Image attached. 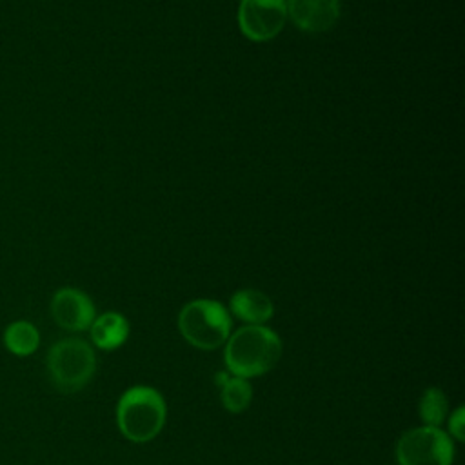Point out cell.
<instances>
[{"instance_id": "obj_14", "label": "cell", "mask_w": 465, "mask_h": 465, "mask_svg": "<svg viewBox=\"0 0 465 465\" xmlns=\"http://www.w3.org/2000/svg\"><path fill=\"white\" fill-rule=\"evenodd\" d=\"M463 427H465V409H463V407H458V409L450 414V420H449V430H450V434H452L458 441H463Z\"/></svg>"}, {"instance_id": "obj_6", "label": "cell", "mask_w": 465, "mask_h": 465, "mask_svg": "<svg viewBox=\"0 0 465 465\" xmlns=\"http://www.w3.org/2000/svg\"><path fill=\"white\" fill-rule=\"evenodd\" d=\"M287 22L285 0H240L238 25L251 42H269Z\"/></svg>"}, {"instance_id": "obj_13", "label": "cell", "mask_w": 465, "mask_h": 465, "mask_svg": "<svg viewBox=\"0 0 465 465\" xmlns=\"http://www.w3.org/2000/svg\"><path fill=\"white\" fill-rule=\"evenodd\" d=\"M449 403L441 389L430 387L420 400V416L429 427H438L447 418Z\"/></svg>"}, {"instance_id": "obj_8", "label": "cell", "mask_w": 465, "mask_h": 465, "mask_svg": "<svg viewBox=\"0 0 465 465\" xmlns=\"http://www.w3.org/2000/svg\"><path fill=\"white\" fill-rule=\"evenodd\" d=\"M287 18L305 33L329 31L340 18V0H285Z\"/></svg>"}, {"instance_id": "obj_12", "label": "cell", "mask_w": 465, "mask_h": 465, "mask_svg": "<svg viewBox=\"0 0 465 465\" xmlns=\"http://www.w3.org/2000/svg\"><path fill=\"white\" fill-rule=\"evenodd\" d=\"M216 383L222 385V403L229 412H242L249 407L252 398V387L245 378L220 372L216 374Z\"/></svg>"}, {"instance_id": "obj_3", "label": "cell", "mask_w": 465, "mask_h": 465, "mask_svg": "<svg viewBox=\"0 0 465 465\" xmlns=\"http://www.w3.org/2000/svg\"><path fill=\"white\" fill-rule=\"evenodd\" d=\"M47 372L53 385L71 394L84 389L96 369V358L91 345L80 338H64L47 352Z\"/></svg>"}, {"instance_id": "obj_1", "label": "cell", "mask_w": 465, "mask_h": 465, "mask_svg": "<svg viewBox=\"0 0 465 465\" xmlns=\"http://www.w3.org/2000/svg\"><path fill=\"white\" fill-rule=\"evenodd\" d=\"M282 354V341L263 325H245L227 338L225 365L232 376L252 378L271 371Z\"/></svg>"}, {"instance_id": "obj_9", "label": "cell", "mask_w": 465, "mask_h": 465, "mask_svg": "<svg viewBox=\"0 0 465 465\" xmlns=\"http://www.w3.org/2000/svg\"><path fill=\"white\" fill-rule=\"evenodd\" d=\"M231 312L249 325H263L271 320L274 305L271 298L256 289H240L229 300Z\"/></svg>"}, {"instance_id": "obj_7", "label": "cell", "mask_w": 465, "mask_h": 465, "mask_svg": "<svg viewBox=\"0 0 465 465\" xmlns=\"http://www.w3.org/2000/svg\"><path fill=\"white\" fill-rule=\"evenodd\" d=\"M51 316L58 327L78 332L91 327L94 320V305L80 289L62 287L53 294Z\"/></svg>"}, {"instance_id": "obj_11", "label": "cell", "mask_w": 465, "mask_h": 465, "mask_svg": "<svg viewBox=\"0 0 465 465\" xmlns=\"http://www.w3.org/2000/svg\"><path fill=\"white\" fill-rule=\"evenodd\" d=\"M4 345L15 356H29L40 345L38 329L31 322L16 320L4 331Z\"/></svg>"}, {"instance_id": "obj_4", "label": "cell", "mask_w": 465, "mask_h": 465, "mask_svg": "<svg viewBox=\"0 0 465 465\" xmlns=\"http://www.w3.org/2000/svg\"><path fill=\"white\" fill-rule=\"evenodd\" d=\"M178 327L191 345L213 351L227 341L231 334V316L220 302L193 300L180 311Z\"/></svg>"}, {"instance_id": "obj_10", "label": "cell", "mask_w": 465, "mask_h": 465, "mask_svg": "<svg viewBox=\"0 0 465 465\" xmlns=\"http://www.w3.org/2000/svg\"><path fill=\"white\" fill-rule=\"evenodd\" d=\"M91 340L98 349L113 351L125 343L129 336V323L120 312H104L91 323Z\"/></svg>"}, {"instance_id": "obj_5", "label": "cell", "mask_w": 465, "mask_h": 465, "mask_svg": "<svg viewBox=\"0 0 465 465\" xmlns=\"http://www.w3.org/2000/svg\"><path fill=\"white\" fill-rule=\"evenodd\" d=\"M400 465H452L454 443L438 427H418L401 434L396 445Z\"/></svg>"}, {"instance_id": "obj_2", "label": "cell", "mask_w": 465, "mask_h": 465, "mask_svg": "<svg viewBox=\"0 0 465 465\" xmlns=\"http://www.w3.org/2000/svg\"><path fill=\"white\" fill-rule=\"evenodd\" d=\"M116 423L131 441L143 443L153 440L165 423V401L162 394L145 385L127 389L116 405Z\"/></svg>"}]
</instances>
